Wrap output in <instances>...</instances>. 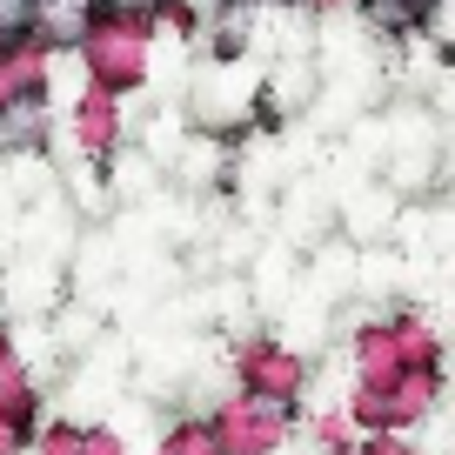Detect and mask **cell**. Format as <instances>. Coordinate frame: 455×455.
Wrapping results in <instances>:
<instances>
[{"instance_id":"cell-1","label":"cell","mask_w":455,"mask_h":455,"mask_svg":"<svg viewBox=\"0 0 455 455\" xmlns=\"http://www.w3.org/2000/svg\"><path fill=\"white\" fill-rule=\"evenodd\" d=\"M0 141L14 148V155H28V148L47 141V108L41 94H14V100H0Z\"/></svg>"},{"instance_id":"cell-2","label":"cell","mask_w":455,"mask_h":455,"mask_svg":"<svg viewBox=\"0 0 455 455\" xmlns=\"http://www.w3.org/2000/svg\"><path fill=\"white\" fill-rule=\"evenodd\" d=\"M34 14L41 0H0V41H34Z\"/></svg>"},{"instance_id":"cell-3","label":"cell","mask_w":455,"mask_h":455,"mask_svg":"<svg viewBox=\"0 0 455 455\" xmlns=\"http://www.w3.org/2000/svg\"><path fill=\"white\" fill-rule=\"evenodd\" d=\"M308 87H315L308 60H288V68L275 74V100H282V108H301V100H308Z\"/></svg>"},{"instance_id":"cell-4","label":"cell","mask_w":455,"mask_h":455,"mask_svg":"<svg viewBox=\"0 0 455 455\" xmlns=\"http://www.w3.org/2000/svg\"><path fill=\"white\" fill-rule=\"evenodd\" d=\"M261 7H301V0H261Z\"/></svg>"},{"instance_id":"cell-5","label":"cell","mask_w":455,"mask_h":455,"mask_svg":"<svg viewBox=\"0 0 455 455\" xmlns=\"http://www.w3.org/2000/svg\"><path fill=\"white\" fill-rule=\"evenodd\" d=\"M422 7H435V0H422Z\"/></svg>"}]
</instances>
